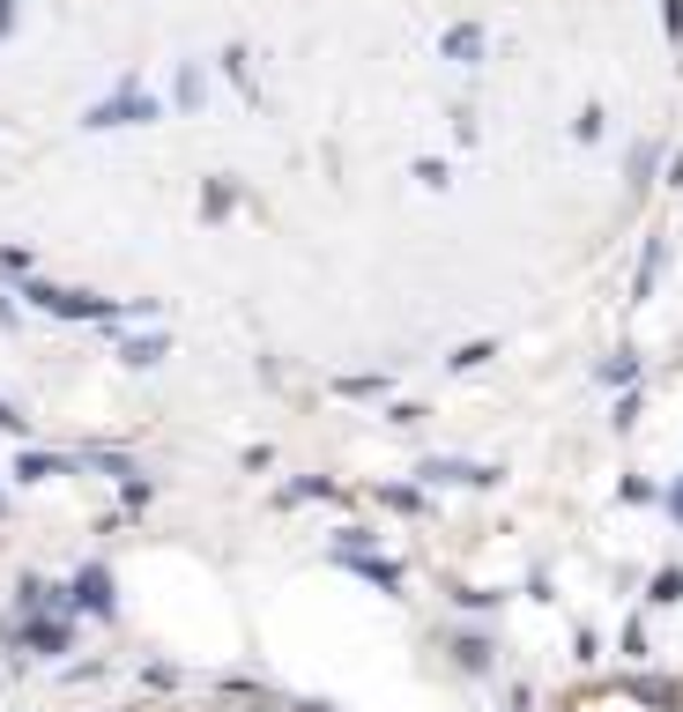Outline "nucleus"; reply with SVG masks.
I'll return each mask as SVG.
<instances>
[{
  "label": "nucleus",
  "instance_id": "nucleus-1",
  "mask_svg": "<svg viewBox=\"0 0 683 712\" xmlns=\"http://www.w3.org/2000/svg\"><path fill=\"white\" fill-rule=\"evenodd\" d=\"M149 112H157V104H149L141 89H127V97H104V104L89 112V126H134V120H149Z\"/></svg>",
  "mask_w": 683,
  "mask_h": 712
},
{
  "label": "nucleus",
  "instance_id": "nucleus-2",
  "mask_svg": "<svg viewBox=\"0 0 683 712\" xmlns=\"http://www.w3.org/2000/svg\"><path fill=\"white\" fill-rule=\"evenodd\" d=\"M431 483H498V467H469V461H431Z\"/></svg>",
  "mask_w": 683,
  "mask_h": 712
},
{
  "label": "nucleus",
  "instance_id": "nucleus-3",
  "mask_svg": "<svg viewBox=\"0 0 683 712\" xmlns=\"http://www.w3.org/2000/svg\"><path fill=\"white\" fill-rule=\"evenodd\" d=\"M632 698H639V705H683V683H661V675H639V683H632Z\"/></svg>",
  "mask_w": 683,
  "mask_h": 712
},
{
  "label": "nucleus",
  "instance_id": "nucleus-4",
  "mask_svg": "<svg viewBox=\"0 0 683 712\" xmlns=\"http://www.w3.org/2000/svg\"><path fill=\"white\" fill-rule=\"evenodd\" d=\"M475 52H483V30H475V23H461V30H446V60H461V67H475Z\"/></svg>",
  "mask_w": 683,
  "mask_h": 712
},
{
  "label": "nucleus",
  "instance_id": "nucleus-5",
  "mask_svg": "<svg viewBox=\"0 0 683 712\" xmlns=\"http://www.w3.org/2000/svg\"><path fill=\"white\" fill-rule=\"evenodd\" d=\"M454 661H461L469 675H483V669H490V646H483V638H461V646H454Z\"/></svg>",
  "mask_w": 683,
  "mask_h": 712
},
{
  "label": "nucleus",
  "instance_id": "nucleus-6",
  "mask_svg": "<svg viewBox=\"0 0 683 712\" xmlns=\"http://www.w3.org/2000/svg\"><path fill=\"white\" fill-rule=\"evenodd\" d=\"M15 475H23V483H45V475H67V461H45V453H30Z\"/></svg>",
  "mask_w": 683,
  "mask_h": 712
},
{
  "label": "nucleus",
  "instance_id": "nucleus-7",
  "mask_svg": "<svg viewBox=\"0 0 683 712\" xmlns=\"http://www.w3.org/2000/svg\"><path fill=\"white\" fill-rule=\"evenodd\" d=\"M89 609H112V594H104V572H83V587H75Z\"/></svg>",
  "mask_w": 683,
  "mask_h": 712
},
{
  "label": "nucleus",
  "instance_id": "nucleus-8",
  "mask_svg": "<svg viewBox=\"0 0 683 712\" xmlns=\"http://www.w3.org/2000/svg\"><path fill=\"white\" fill-rule=\"evenodd\" d=\"M572 141H601V112H595V104H587V112L572 120Z\"/></svg>",
  "mask_w": 683,
  "mask_h": 712
},
{
  "label": "nucleus",
  "instance_id": "nucleus-9",
  "mask_svg": "<svg viewBox=\"0 0 683 712\" xmlns=\"http://www.w3.org/2000/svg\"><path fill=\"white\" fill-rule=\"evenodd\" d=\"M654 275H661V246H646V260H639V297H654Z\"/></svg>",
  "mask_w": 683,
  "mask_h": 712
},
{
  "label": "nucleus",
  "instance_id": "nucleus-10",
  "mask_svg": "<svg viewBox=\"0 0 683 712\" xmlns=\"http://www.w3.org/2000/svg\"><path fill=\"white\" fill-rule=\"evenodd\" d=\"M654 601H683V572H661L654 579Z\"/></svg>",
  "mask_w": 683,
  "mask_h": 712
},
{
  "label": "nucleus",
  "instance_id": "nucleus-11",
  "mask_svg": "<svg viewBox=\"0 0 683 712\" xmlns=\"http://www.w3.org/2000/svg\"><path fill=\"white\" fill-rule=\"evenodd\" d=\"M0 430H23V416H15V409H8V401H0Z\"/></svg>",
  "mask_w": 683,
  "mask_h": 712
},
{
  "label": "nucleus",
  "instance_id": "nucleus-12",
  "mask_svg": "<svg viewBox=\"0 0 683 712\" xmlns=\"http://www.w3.org/2000/svg\"><path fill=\"white\" fill-rule=\"evenodd\" d=\"M8 15H15V0H0V30H8Z\"/></svg>",
  "mask_w": 683,
  "mask_h": 712
},
{
  "label": "nucleus",
  "instance_id": "nucleus-13",
  "mask_svg": "<svg viewBox=\"0 0 683 712\" xmlns=\"http://www.w3.org/2000/svg\"><path fill=\"white\" fill-rule=\"evenodd\" d=\"M298 712H327V705H298Z\"/></svg>",
  "mask_w": 683,
  "mask_h": 712
},
{
  "label": "nucleus",
  "instance_id": "nucleus-14",
  "mask_svg": "<svg viewBox=\"0 0 683 712\" xmlns=\"http://www.w3.org/2000/svg\"><path fill=\"white\" fill-rule=\"evenodd\" d=\"M676 512H683V490H676Z\"/></svg>",
  "mask_w": 683,
  "mask_h": 712
}]
</instances>
